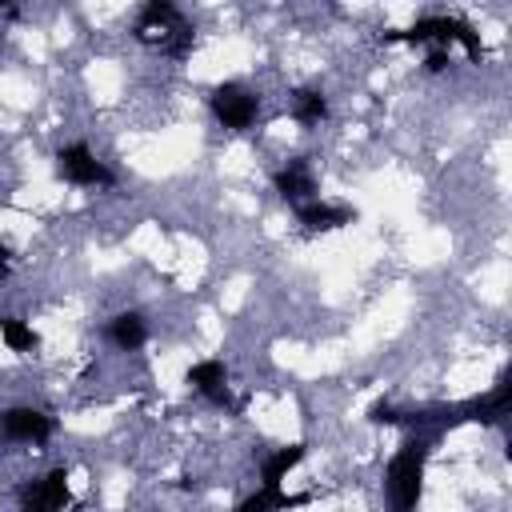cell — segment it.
Instances as JSON below:
<instances>
[{
    "label": "cell",
    "instance_id": "obj_5",
    "mask_svg": "<svg viewBox=\"0 0 512 512\" xmlns=\"http://www.w3.org/2000/svg\"><path fill=\"white\" fill-rule=\"evenodd\" d=\"M56 172L68 180V184H112L116 176L96 160V152L88 144H64L56 152Z\"/></svg>",
    "mask_w": 512,
    "mask_h": 512
},
{
    "label": "cell",
    "instance_id": "obj_13",
    "mask_svg": "<svg viewBox=\"0 0 512 512\" xmlns=\"http://www.w3.org/2000/svg\"><path fill=\"white\" fill-rule=\"evenodd\" d=\"M108 336H112V344H116V348H124V352H136V348L148 340L144 316H140V312H120V316H112V324H108Z\"/></svg>",
    "mask_w": 512,
    "mask_h": 512
},
{
    "label": "cell",
    "instance_id": "obj_2",
    "mask_svg": "<svg viewBox=\"0 0 512 512\" xmlns=\"http://www.w3.org/2000/svg\"><path fill=\"white\" fill-rule=\"evenodd\" d=\"M136 40L140 44H148V48H160V52H168V56H188L192 52V44H196V28L184 20V12L176 8V4H168V0H148L144 8H140V16H136Z\"/></svg>",
    "mask_w": 512,
    "mask_h": 512
},
{
    "label": "cell",
    "instance_id": "obj_6",
    "mask_svg": "<svg viewBox=\"0 0 512 512\" xmlns=\"http://www.w3.org/2000/svg\"><path fill=\"white\" fill-rule=\"evenodd\" d=\"M56 432V420L36 408H8L0 416V440L4 444H44Z\"/></svg>",
    "mask_w": 512,
    "mask_h": 512
},
{
    "label": "cell",
    "instance_id": "obj_4",
    "mask_svg": "<svg viewBox=\"0 0 512 512\" xmlns=\"http://www.w3.org/2000/svg\"><path fill=\"white\" fill-rule=\"evenodd\" d=\"M208 104H212V116H216L224 128H232V132L252 128V120H256V112H260L256 92H248V88H244V84H236V80L216 84V88H212V96H208Z\"/></svg>",
    "mask_w": 512,
    "mask_h": 512
},
{
    "label": "cell",
    "instance_id": "obj_11",
    "mask_svg": "<svg viewBox=\"0 0 512 512\" xmlns=\"http://www.w3.org/2000/svg\"><path fill=\"white\" fill-rule=\"evenodd\" d=\"M312 496L308 492H280V488H256L252 496H244L232 512H288V508H300V504H308Z\"/></svg>",
    "mask_w": 512,
    "mask_h": 512
},
{
    "label": "cell",
    "instance_id": "obj_17",
    "mask_svg": "<svg viewBox=\"0 0 512 512\" xmlns=\"http://www.w3.org/2000/svg\"><path fill=\"white\" fill-rule=\"evenodd\" d=\"M4 276H8V248L0 244V280H4Z\"/></svg>",
    "mask_w": 512,
    "mask_h": 512
},
{
    "label": "cell",
    "instance_id": "obj_1",
    "mask_svg": "<svg viewBox=\"0 0 512 512\" xmlns=\"http://www.w3.org/2000/svg\"><path fill=\"white\" fill-rule=\"evenodd\" d=\"M428 436H408L396 456L388 460L384 472V496H388V512H416L420 496H424V464H428Z\"/></svg>",
    "mask_w": 512,
    "mask_h": 512
},
{
    "label": "cell",
    "instance_id": "obj_12",
    "mask_svg": "<svg viewBox=\"0 0 512 512\" xmlns=\"http://www.w3.org/2000/svg\"><path fill=\"white\" fill-rule=\"evenodd\" d=\"M304 456H308V444H304V440H296V444H288V448H276V452L264 460V468H260V480H264L260 488H280L284 476H288Z\"/></svg>",
    "mask_w": 512,
    "mask_h": 512
},
{
    "label": "cell",
    "instance_id": "obj_8",
    "mask_svg": "<svg viewBox=\"0 0 512 512\" xmlns=\"http://www.w3.org/2000/svg\"><path fill=\"white\" fill-rule=\"evenodd\" d=\"M184 384H192L200 396H208L212 404L220 408H232V392H228V372H224V360H196L188 372H184Z\"/></svg>",
    "mask_w": 512,
    "mask_h": 512
},
{
    "label": "cell",
    "instance_id": "obj_10",
    "mask_svg": "<svg viewBox=\"0 0 512 512\" xmlns=\"http://www.w3.org/2000/svg\"><path fill=\"white\" fill-rule=\"evenodd\" d=\"M296 216H300V224H304L308 232H332V228H344V224H352V220H356V212H352V208H344V204H324V200L300 204V208H296Z\"/></svg>",
    "mask_w": 512,
    "mask_h": 512
},
{
    "label": "cell",
    "instance_id": "obj_7",
    "mask_svg": "<svg viewBox=\"0 0 512 512\" xmlns=\"http://www.w3.org/2000/svg\"><path fill=\"white\" fill-rule=\"evenodd\" d=\"M68 500H72V492H68V472L64 468H52L48 476L20 488V512H60Z\"/></svg>",
    "mask_w": 512,
    "mask_h": 512
},
{
    "label": "cell",
    "instance_id": "obj_14",
    "mask_svg": "<svg viewBox=\"0 0 512 512\" xmlns=\"http://www.w3.org/2000/svg\"><path fill=\"white\" fill-rule=\"evenodd\" d=\"M292 116H296L300 124H320V120L328 116V100H324V92H316V88H300V92H292Z\"/></svg>",
    "mask_w": 512,
    "mask_h": 512
},
{
    "label": "cell",
    "instance_id": "obj_15",
    "mask_svg": "<svg viewBox=\"0 0 512 512\" xmlns=\"http://www.w3.org/2000/svg\"><path fill=\"white\" fill-rule=\"evenodd\" d=\"M0 336H4V344H8L12 352H32V348L40 344L36 328L24 324V320H16V316H0Z\"/></svg>",
    "mask_w": 512,
    "mask_h": 512
},
{
    "label": "cell",
    "instance_id": "obj_16",
    "mask_svg": "<svg viewBox=\"0 0 512 512\" xmlns=\"http://www.w3.org/2000/svg\"><path fill=\"white\" fill-rule=\"evenodd\" d=\"M424 68H428V72H444V68H448V48H432L428 60H424Z\"/></svg>",
    "mask_w": 512,
    "mask_h": 512
},
{
    "label": "cell",
    "instance_id": "obj_9",
    "mask_svg": "<svg viewBox=\"0 0 512 512\" xmlns=\"http://www.w3.org/2000/svg\"><path fill=\"white\" fill-rule=\"evenodd\" d=\"M272 184H276V192L288 200V204H312L320 192H316V176H312V164L308 160H292V164H284L276 176H272Z\"/></svg>",
    "mask_w": 512,
    "mask_h": 512
},
{
    "label": "cell",
    "instance_id": "obj_3",
    "mask_svg": "<svg viewBox=\"0 0 512 512\" xmlns=\"http://www.w3.org/2000/svg\"><path fill=\"white\" fill-rule=\"evenodd\" d=\"M380 40H384V44H436V48L464 44V52H468L472 60L484 56L480 36H476L472 24L460 20V16H424V20L408 24V28H392V32H384Z\"/></svg>",
    "mask_w": 512,
    "mask_h": 512
}]
</instances>
